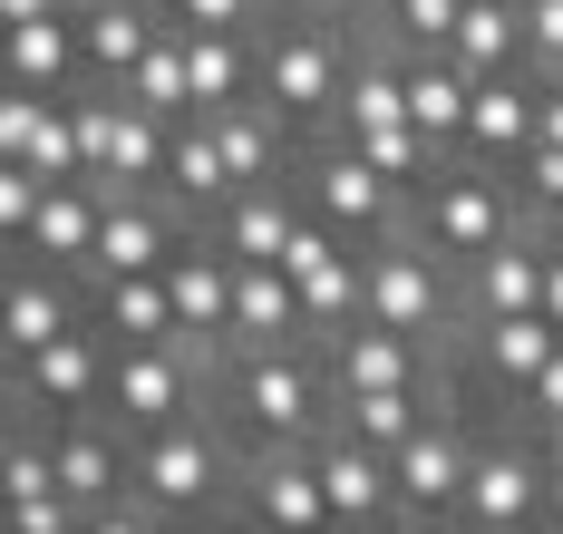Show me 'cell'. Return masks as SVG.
I'll list each match as a JSON object with an SVG mask.
<instances>
[{
	"mask_svg": "<svg viewBox=\"0 0 563 534\" xmlns=\"http://www.w3.org/2000/svg\"><path fill=\"white\" fill-rule=\"evenodd\" d=\"M205 418H224L243 457H263V447H321L340 427V389H331V369H321L311 341L301 351H253V359L214 369Z\"/></svg>",
	"mask_w": 563,
	"mask_h": 534,
	"instance_id": "obj_1",
	"label": "cell"
},
{
	"mask_svg": "<svg viewBox=\"0 0 563 534\" xmlns=\"http://www.w3.org/2000/svg\"><path fill=\"white\" fill-rule=\"evenodd\" d=\"M233 476H243V447H233L224 418H175L156 437H136V476H126V505H146L156 525H224L233 515Z\"/></svg>",
	"mask_w": 563,
	"mask_h": 534,
	"instance_id": "obj_2",
	"label": "cell"
},
{
	"mask_svg": "<svg viewBox=\"0 0 563 534\" xmlns=\"http://www.w3.org/2000/svg\"><path fill=\"white\" fill-rule=\"evenodd\" d=\"M350 59H360V10H350V0H340V10H291L282 30H263V108H273L291 136L331 146Z\"/></svg>",
	"mask_w": 563,
	"mask_h": 534,
	"instance_id": "obj_3",
	"label": "cell"
},
{
	"mask_svg": "<svg viewBox=\"0 0 563 534\" xmlns=\"http://www.w3.org/2000/svg\"><path fill=\"white\" fill-rule=\"evenodd\" d=\"M515 224H525V194H515V176L476 166V156H448L438 176L418 185V204H408V243H428L456 282H466V272H476V263H486Z\"/></svg>",
	"mask_w": 563,
	"mask_h": 534,
	"instance_id": "obj_4",
	"label": "cell"
},
{
	"mask_svg": "<svg viewBox=\"0 0 563 534\" xmlns=\"http://www.w3.org/2000/svg\"><path fill=\"white\" fill-rule=\"evenodd\" d=\"M68 108H78L88 185H98L108 204H126V194H156V185H166V156H175V126H166V118L126 108V98H117V88H98V78H78V88H68Z\"/></svg>",
	"mask_w": 563,
	"mask_h": 534,
	"instance_id": "obj_5",
	"label": "cell"
},
{
	"mask_svg": "<svg viewBox=\"0 0 563 534\" xmlns=\"http://www.w3.org/2000/svg\"><path fill=\"white\" fill-rule=\"evenodd\" d=\"M456 525L466 534H506V525H544V437L515 427V418H476V467L456 496Z\"/></svg>",
	"mask_w": 563,
	"mask_h": 534,
	"instance_id": "obj_6",
	"label": "cell"
},
{
	"mask_svg": "<svg viewBox=\"0 0 563 534\" xmlns=\"http://www.w3.org/2000/svg\"><path fill=\"white\" fill-rule=\"evenodd\" d=\"M301 204H311L331 234H350V243H398L418 194H398L360 146H301Z\"/></svg>",
	"mask_w": 563,
	"mask_h": 534,
	"instance_id": "obj_7",
	"label": "cell"
},
{
	"mask_svg": "<svg viewBox=\"0 0 563 534\" xmlns=\"http://www.w3.org/2000/svg\"><path fill=\"white\" fill-rule=\"evenodd\" d=\"M108 369H117V341H108V321L88 311L68 341H49L30 369H10V418L30 409L40 427H58V418H98L108 409Z\"/></svg>",
	"mask_w": 563,
	"mask_h": 534,
	"instance_id": "obj_8",
	"label": "cell"
},
{
	"mask_svg": "<svg viewBox=\"0 0 563 534\" xmlns=\"http://www.w3.org/2000/svg\"><path fill=\"white\" fill-rule=\"evenodd\" d=\"M224 525H243V534H340L331 496H321V467H311V447H263V457H243Z\"/></svg>",
	"mask_w": 563,
	"mask_h": 534,
	"instance_id": "obj_9",
	"label": "cell"
},
{
	"mask_svg": "<svg viewBox=\"0 0 563 534\" xmlns=\"http://www.w3.org/2000/svg\"><path fill=\"white\" fill-rule=\"evenodd\" d=\"M321 369H331L340 399H379V389H448V351L408 341V331H379V321H350L331 341H311Z\"/></svg>",
	"mask_w": 563,
	"mask_h": 534,
	"instance_id": "obj_10",
	"label": "cell"
},
{
	"mask_svg": "<svg viewBox=\"0 0 563 534\" xmlns=\"http://www.w3.org/2000/svg\"><path fill=\"white\" fill-rule=\"evenodd\" d=\"M466 467H476V418L456 409H438L408 447L389 457V476H398V515H456V496H466Z\"/></svg>",
	"mask_w": 563,
	"mask_h": 534,
	"instance_id": "obj_11",
	"label": "cell"
},
{
	"mask_svg": "<svg viewBox=\"0 0 563 534\" xmlns=\"http://www.w3.org/2000/svg\"><path fill=\"white\" fill-rule=\"evenodd\" d=\"M78 321H88V292H78L68 272H49V263H20V253H10V282H0V359L30 369V359L49 351V341H68Z\"/></svg>",
	"mask_w": 563,
	"mask_h": 534,
	"instance_id": "obj_12",
	"label": "cell"
},
{
	"mask_svg": "<svg viewBox=\"0 0 563 534\" xmlns=\"http://www.w3.org/2000/svg\"><path fill=\"white\" fill-rule=\"evenodd\" d=\"M175 253H185V214H175L166 194H126V204H108V224H98V253H88L78 292L126 282V272H166Z\"/></svg>",
	"mask_w": 563,
	"mask_h": 534,
	"instance_id": "obj_13",
	"label": "cell"
},
{
	"mask_svg": "<svg viewBox=\"0 0 563 534\" xmlns=\"http://www.w3.org/2000/svg\"><path fill=\"white\" fill-rule=\"evenodd\" d=\"M534 108H544V78H534V68L476 78V98H466V156L496 166V176H515V166L534 156Z\"/></svg>",
	"mask_w": 563,
	"mask_h": 534,
	"instance_id": "obj_14",
	"label": "cell"
},
{
	"mask_svg": "<svg viewBox=\"0 0 563 534\" xmlns=\"http://www.w3.org/2000/svg\"><path fill=\"white\" fill-rule=\"evenodd\" d=\"M49 457H58V496H78L88 515L126 505V476H136V437H117L108 418H58V427H49Z\"/></svg>",
	"mask_w": 563,
	"mask_h": 534,
	"instance_id": "obj_15",
	"label": "cell"
},
{
	"mask_svg": "<svg viewBox=\"0 0 563 534\" xmlns=\"http://www.w3.org/2000/svg\"><path fill=\"white\" fill-rule=\"evenodd\" d=\"M166 292H175V341L205 351L224 369V331H233V263L205 234H185V253L166 263Z\"/></svg>",
	"mask_w": 563,
	"mask_h": 534,
	"instance_id": "obj_16",
	"label": "cell"
},
{
	"mask_svg": "<svg viewBox=\"0 0 563 534\" xmlns=\"http://www.w3.org/2000/svg\"><path fill=\"white\" fill-rule=\"evenodd\" d=\"M311 467H321V496H331V515H340V534H379L398 515V476H389V457L379 447H360V437H321L311 447Z\"/></svg>",
	"mask_w": 563,
	"mask_h": 534,
	"instance_id": "obj_17",
	"label": "cell"
},
{
	"mask_svg": "<svg viewBox=\"0 0 563 534\" xmlns=\"http://www.w3.org/2000/svg\"><path fill=\"white\" fill-rule=\"evenodd\" d=\"M98 224H108V194H98L88 176H78V185H49L40 224L10 243V253H20V263H49V272L78 282V272H88V253H98Z\"/></svg>",
	"mask_w": 563,
	"mask_h": 534,
	"instance_id": "obj_18",
	"label": "cell"
},
{
	"mask_svg": "<svg viewBox=\"0 0 563 534\" xmlns=\"http://www.w3.org/2000/svg\"><path fill=\"white\" fill-rule=\"evenodd\" d=\"M88 78V49H78V10L58 20H30V30H0V88H40V98H68Z\"/></svg>",
	"mask_w": 563,
	"mask_h": 534,
	"instance_id": "obj_19",
	"label": "cell"
},
{
	"mask_svg": "<svg viewBox=\"0 0 563 534\" xmlns=\"http://www.w3.org/2000/svg\"><path fill=\"white\" fill-rule=\"evenodd\" d=\"M301 214H311V204H301L291 185H263V194H233L224 214L205 224V243H214L224 263H282L291 234H301Z\"/></svg>",
	"mask_w": 563,
	"mask_h": 534,
	"instance_id": "obj_20",
	"label": "cell"
},
{
	"mask_svg": "<svg viewBox=\"0 0 563 534\" xmlns=\"http://www.w3.org/2000/svg\"><path fill=\"white\" fill-rule=\"evenodd\" d=\"M185 68H195V118L263 98V40H243V30H185Z\"/></svg>",
	"mask_w": 563,
	"mask_h": 534,
	"instance_id": "obj_21",
	"label": "cell"
},
{
	"mask_svg": "<svg viewBox=\"0 0 563 534\" xmlns=\"http://www.w3.org/2000/svg\"><path fill=\"white\" fill-rule=\"evenodd\" d=\"M88 311L108 321L117 351H156V341H175V292H166V272H126V282H98V292H88Z\"/></svg>",
	"mask_w": 563,
	"mask_h": 534,
	"instance_id": "obj_22",
	"label": "cell"
},
{
	"mask_svg": "<svg viewBox=\"0 0 563 534\" xmlns=\"http://www.w3.org/2000/svg\"><path fill=\"white\" fill-rule=\"evenodd\" d=\"M466 98H476V78L456 59H408V126L438 156H466Z\"/></svg>",
	"mask_w": 563,
	"mask_h": 534,
	"instance_id": "obj_23",
	"label": "cell"
},
{
	"mask_svg": "<svg viewBox=\"0 0 563 534\" xmlns=\"http://www.w3.org/2000/svg\"><path fill=\"white\" fill-rule=\"evenodd\" d=\"M448 59L466 68V78H506V68H525V0H466Z\"/></svg>",
	"mask_w": 563,
	"mask_h": 534,
	"instance_id": "obj_24",
	"label": "cell"
},
{
	"mask_svg": "<svg viewBox=\"0 0 563 534\" xmlns=\"http://www.w3.org/2000/svg\"><path fill=\"white\" fill-rule=\"evenodd\" d=\"M117 98L126 108H146V118H166V126H195V68H185V30H166L146 59L117 78Z\"/></svg>",
	"mask_w": 563,
	"mask_h": 534,
	"instance_id": "obj_25",
	"label": "cell"
},
{
	"mask_svg": "<svg viewBox=\"0 0 563 534\" xmlns=\"http://www.w3.org/2000/svg\"><path fill=\"white\" fill-rule=\"evenodd\" d=\"M40 204H49V176H40V166H10V156H0V234L20 243L30 224H40Z\"/></svg>",
	"mask_w": 563,
	"mask_h": 534,
	"instance_id": "obj_26",
	"label": "cell"
},
{
	"mask_svg": "<svg viewBox=\"0 0 563 534\" xmlns=\"http://www.w3.org/2000/svg\"><path fill=\"white\" fill-rule=\"evenodd\" d=\"M0 534H88L78 496H30V505H0Z\"/></svg>",
	"mask_w": 563,
	"mask_h": 534,
	"instance_id": "obj_27",
	"label": "cell"
},
{
	"mask_svg": "<svg viewBox=\"0 0 563 534\" xmlns=\"http://www.w3.org/2000/svg\"><path fill=\"white\" fill-rule=\"evenodd\" d=\"M525 68L563 78V0H525Z\"/></svg>",
	"mask_w": 563,
	"mask_h": 534,
	"instance_id": "obj_28",
	"label": "cell"
},
{
	"mask_svg": "<svg viewBox=\"0 0 563 534\" xmlns=\"http://www.w3.org/2000/svg\"><path fill=\"white\" fill-rule=\"evenodd\" d=\"M175 30H243L253 40V20H263V0H166Z\"/></svg>",
	"mask_w": 563,
	"mask_h": 534,
	"instance_id": "obj_29",
	"label": "cell"
},
{
	"mask_svg": "<svg viewBox=\"0 0 563 534\" xmlns=\"http://www.w3.org/2000/svg\"><path fill=\"white\" fill-rule=\"evenodd\" d=\"M506 418H515V427H534V437H554V427H563V351L544 359V379H534V389H525Z\"/></svg>",
	"mask_w": 563,
	"mask_h": 534,
	"instance_id": "obj_30",
	"label": "cell"
},
{
	"mask_svg": "<svg viewBox=\"0 0 563 534\" xmlns=\"http://www.w3.org/2000/svg\"><path fill=\"white\" fill-rule=\"evenodd\" d=\"M88 534H175V525H156L146 505H108V515H88Z\"/></svg>",
	"mask_w": 563,
	"mask_h": 534,
	"instance_id": "obj_31",
	"label": "cell"
},
{
	"mask_svg": "<svg viewBox=\"0 0 563 534\" xmlns=\"http://www.w3.org/2000/svg\"><path fill=\"white\" fill-rule=\"evenodd\" d=\"M544 525L563 534V427L544 437Z\"/></svg>",
	"mask_w": 563,
	"mask_h": 534,
	"instance_id": "obj_32",
	"label": "cell"
},
{
	"mask_svg": "<svg viewBox=\"0 0 563 534\" xmlns=\"http://www.w3.org/2000/svg\"><path fill=\"white\" fill-rule=\"evenodd\" d=\"M534 146H563V78H544V108H534Z\"/></svg>",
	"mask_w": 563,
	"mask_h": 534,
	"instance_id": "obj_33",
	"label": "cell"
},
{
	"mask_svg": "<svg viewBox=\"0 0 563 534\" xmlns=\"http://www.w3.org/2000/svg\"><path fill=\"white\" fill-rule=\"evenodd\" d=\"M379 534H466V525H456V515H389Z\"/></svg>",
	"mask_w": 563,
	"mask_h": 534,
	"instance_id": "obj_34",
	"label": "cell"
},
{
	"mask_svg": "<svg viewBox=\"0 0 563 534\" xmlns=\"http://www.w3.org/2000/svg\"><path fill=\"white\" fill-rule=\"evenodd\" d=\"M205 534H243V525H205Z\"/></svg>",
	"mask_w": 563,
	"mask_h": 534,
	"instance_id": "obj_35",
	"label": "cell"
}]
</instances>
